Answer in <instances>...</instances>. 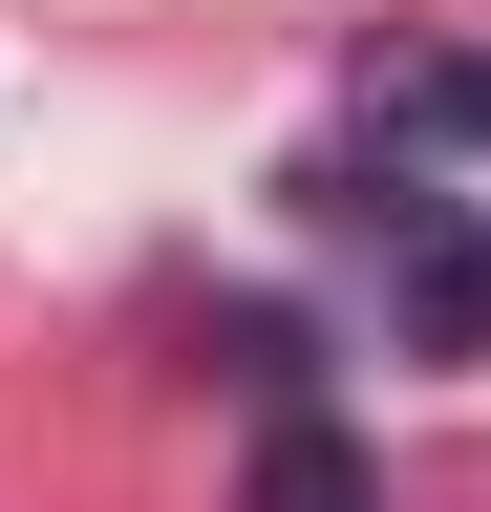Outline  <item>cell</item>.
Returning <instances> with one entry per match:
<instances>
[{"label": "cell", "mask_w": 491, "mask_h": 512, "mask_svg": "<svg viewBox=\"0 0 491 512\" xmlns=\"http://www.w3.org/2000/svg\"><path fill=\"white\" fill-rule=\"evenodd\" d=\"M363 107H385V150H491V43H406V64H363Z\"/></svg>", "instance_id": "6da1fadb"}, {"label": "cell", "mask_w": 491, "mask_h": 512, "mask_svg": "<svg viewBox=\"0 0 491 512\" xmlns=\"http://www.w3.org/2000/svg\"><path fill=\"white\" fill-rule=\"evenodd\" d=\"M257 512H363V448L278 406V427H257Z\"/></svg>", "instance_id": "3957f363"}, {"label": "cell", "mask_w": 491, "mask_h": 512, "mask_svg": "<svg viewBox=\"0 0 491 512\" xmlns=\"http://www.w3.org/2000/svg\"><path fill=\"white\" fill-rule=\"evenodd\" d=\"M406 363H491V214L406 235Z\"/></svg>", "instance_id": "7a4b0ae2"}]
</instances>
